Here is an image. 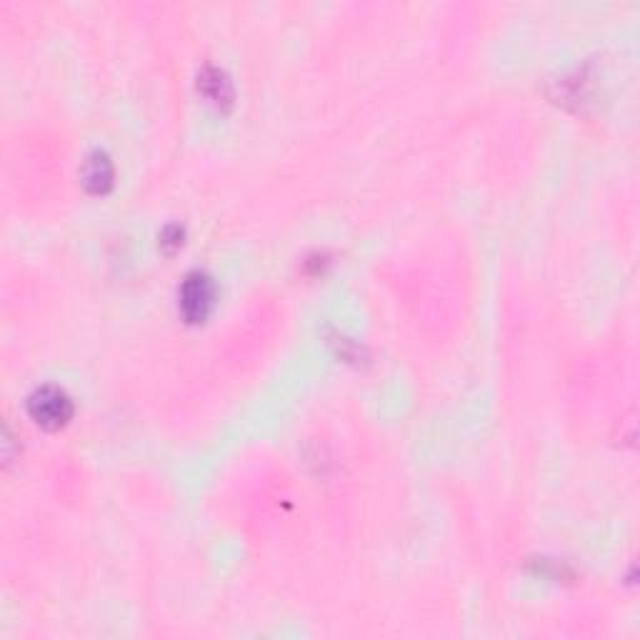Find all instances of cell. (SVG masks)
Wrapping results in <instances>:
<instances>
[{
    "label": "cell",
    "instance_id": "obj_1",
    "mask_svg": "<svg viewBox=\"0 0 640 640\" xmlns=\"http://www.w3.org/2000/svg\"><path fill=\"white\" fill-rule=\"evenodd\" d=\"M30 418L45 428V431H58L73 418V401L66 390L56 388V386H45L38 388L28 401Z\"/></svg>",
    "mask_w": 640,
    "mask_h": 640
},
{
    "label": "cell",
    "instance_id": "obj_2",
    "mask_svg": "<svg viewBox=\"0 0 640 640\" xmlns=\"http://www.w3.org/2000/svg\"><path fill=\"white\" fill-rule=\"evenodd\" d=\"M215 303V288L206 273H191L181 285V310L185 320L200 323L208 318Z\"/></svg>",
    "mask_w": 640,
    "mask_h": 640
},
{
    "label": "cell",
    "instance_id": "obj_3",
    "mask_svg": "<svg viewBox=\"0 0 640 640\" xmlns=\"http://www.w3.org/2000/svg\"><path fill=\"white\" fill-rule=\"evenodd\" d=\"M83 183L93 193H105L113 185V163L105 153H93L85 160Z\"/></svg>",
    "mask_w": 640,
    "mask_h": 640
},
{
    "label": "cell",
    "instance_id": "obj_4",
    "mask_svg": "<svg viewBox=\"0 0 640 640\" xmlns=\"http://www.w3.org/2000/svg\"><path fill=\"white\" fill-rule=\"evenodd\" d=\"M200 90L215 103V105H230L233 100V85L223 70L206 68L200 73Z\"/></svg>",
    "mask_w": 640,
    "mask_h": 640
},
{
    "label": "cell",
    "instance_id": "obj_5",
    "mask_svg": "<svg viewBox=\"0 0 640 640\" xmlns=\"http://www.w3.org/2000/svg\"><path fill=\"white\" fill-rule=\"evenodd\" d=\"M163 246H173V248H178L183 243V230L178 225H170L166 233H163V240H160Z\"/></svg>",
    "mask_w": 640,
    "mask_h": 640
}]
</instances>
